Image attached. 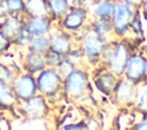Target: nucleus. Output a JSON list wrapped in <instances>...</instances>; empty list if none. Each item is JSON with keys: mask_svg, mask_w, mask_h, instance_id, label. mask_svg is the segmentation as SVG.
<instances>
[{"mask_svg": "<svg viewBox=\"0 0 147 130\" xmlns=\"http://www.w3.org/2000/svg\"><path fill=\"white\" fill-rule=\"evenodd\" d=\"M101 55L106 56L110 65V70L115 75H122L125 71L126 64L130 58L129 49L123 42H114L103 46Z\"/></svg>", "mask_w": 147, "mask_h": 130, "instance_id": "1", "label": "nucleus"}, {"mask_svg": "<svg viewBox=\"0 0 147 130\" xmlns=\"http://www.w3.org/2000/svg\"><path fill=\"white\" fill-rule=\"evenodd\" d=\"M133 15L134 13L132 6L122 1L115 3V9L111 16V24H113V31L115 32L116 35L121 36L126 33V31L130 27Z\"/></svg>", "mask_w": 147, "mask_h": 130, "instance_id": "2", "label": "nucleus"}, {"mask_svg": "<svg viewBox=\"0 0 147 130\" xmlns=\"http://www.w3.org/2000/svg\"><path fill=\"white\" fill-rule=\"evenodd\" d=\"M38 90L47 97H53L61 88V74L54 68H44L40 71L37 80Z\"/></svg>", "mask_w": 147, "mask_h": 130, "instance_id": "3", "label": "nucleus"}, {"mask_svg": "<svg viewBox=\"0 0 147 130\" xmlns=\"http://www.w3.org/2000/svg\"><path fill=\"white\" fill-rule=\"evenodd\" d=\"M10 88L16 96L17 99L21 100H28L36 96L38 88H37V82L33 78V74H22L15 79L11 80L9 83Z\"/></svg>", "mask_w": 147, "mask_h": 130, "instance_id": "4", "label": "nucleus"}, {"mask_svg": "<svg viewBox=\"0 0 147 130\" xmlns=\"http://www.w3.org/2000/svg\"><path fill=\"white\" fill-rule=\"evenodd\" d=\"M88 86V78L87 74L83 71H72L68 75H65L64 81V89L69 97L78 98L80 97Z\"/></svg>", "mask_w": 147, "mask_h": 130, "instance_id": "5", "label": "nucleus"}, {"mask_svg": "<svg viewBox=\"0 0 147 130\" xmlns=\"http://www.w3.org/2000/svg\"><path fill=\"white\" fill-rule=\"evenodd\" d=\"M105 46V38L100 36L93 30L85 34L83 40V50L86 57L91 62H98L99 57L101 56L102 49Z\"/></svg>", "mask_w": 147, "mask_h": 130, "instance_id": "6", "label": "nucleus"}, {"mask_svg": "<svg viewBox=\"0 0 147 130\" xmlns=\"http://www.w3.org/2000/svg\"><path fill=\"white\" fill-rule=\"evenodd\" d=\"M124 74L126 80L133 84L140 82L144 78H146V59L141 55L130 56Z\"/></svg>", "mask_w": 147, "mask_h": 130, "instance_id": "7", "label": "nucleus"}, {"mask_svg": "<svg viewBox=\"0 0 147 130\" xmlns=\"http://www.w3.org/2000/svg\"><path fill=\"white\" fill-rule=\"evenodd\" d=\"M23 24L16 15H10L0 23V34L9 42H15L23 31Z\"/></svg>", "mask_w": 147, "mask_h": 130, "instance_id": "8", "label": "nucleus"}, {"mask_svg": "<svg viewBox=\"0 0 147 130\" xmlns=\"http://www.w3.org/2000/svg\"><path fill=\"white\" fill-rule=\"evenodd\" d=\"M23 29L32 36L45 35L51 31V21L46 16H30L23 24Z\"/></svg>", "mask_w": 147, "mask_h": 130, "instance_id": "9", "label": "nucleus"}, {"mask_svg": "<svg viewBox=\"0 0 147 130\" xmlns=\"http://www.w3.org/2000/svg\"><path fill=\"white\" fill-rule=\"evenodd\" d=\"M87 18V11L80 7L71 8L67 11L63 18V27L67 31H78L84 26Z\"/></svg>", "mask_w": 147, "mask_h": 130, "instance_id": "10", "label": "nucleus"}, {"mask_svg": "<svg viewBox=\"0 0 147 130\" xmlns=\"http://www.w3.org/2000/svg\"><path fill=\"white\" fill-rule=\"evenodd\" d=\"M49 50L67 56L71 50V38L68 33H56L49 39Z\"/></svg>", "mask_w": 147, "mask_h": 130, "instance_id": "11", "label": "nucleus"}, {"mask_svg": "<svg viewBox=\"0 0 147 130\" xmlns=\"http://www.w3.org/2000/svg\"><path fill=\"white\" fill-rule=\"evenodd\" d=\"M113 92L115 95L116 100L119 101V103H122V104H126V103L133 100L134 97H136L133 83L130 82V81H127V80L126 81L121 80V81L116 82Z\"/></svg>", "mask_w": 147, "mask_h": 130, "instance_id": "12", "label": "nucleus"}, {"mask_svg": "<svg viewBox=\"0 0 147 130\" xmlns=\"http://www.w3.org/2000/svg\"><path fill=\"white\" fill-rule=\"evenodd\" d=\"M25 106H24V112L28 114V116L36 119V117H41L45 115L47 108L44 99L39 96H33L32 98L24 100Z\"/></svg>", "mask_w": 147, "mask_h": 130, "instance_id": "13", "label": "nucleus"}, {"mask_svg": "<svg viewBox=\"0 0 147 130\" xmlns=\"http://www.w3.org/2000/svg\"><path fill=\"white\" fill-rule=\"evenodd\" d=\"M46 67V63L44 59V56L41 54L37 52H29L24 59V68L30 73L34 74L40 71H42Z\"/></svg>", "mask_w": 147, "mask_h": 130, "instance_id": "14", "label": "nucleus"}, {"mask_svg": "<svg viewBox=\"0 0 147 130\" xmlns=\"http://www.w3.org/2000/svg\"><path fill=\"white\" fill-rule=\"evenodd\" d=\"M24 11L30 16L48 17L47 0H24Z\"/></svg>", "mask_w": 147, "mask_h": 130, "instance_id": "15", "label": "nucleus"}, {"mask_svg": "<svg viewBox=\"0 0 147 130\" xmlns=\"http://www.w3.org/2000/svg\"><path fill=\"white\" fill-rule=\"evenodd\" d=\"M17 103V98L14 95L10 84L0 80V107L13 108Z\"/></svg>", "mask_w": 147, "mask_h": 130, "instance_id": "16", "label": "nucleus"}, {"mask_svg": "<svg viewBox=\"0 0 147 130\" xmlns=\"http://www.w3.org/2000/svg\"><path fill=\"white\" fill-rule=\"evenodd\" d=\"M116 82H117V80H116L114 73H105L95 79L96 88L105 95H110L113 92Z\"/></svg>", "mask_w": 147, "mask_h": 130, "instance_id": "17", "label": "nucleus"}, {"mask_svg": "<svg viewBox=\"0 0 147 130\" xmlns=\"http://www.w3.org/2000/svg\"><path fill=\"white\" fill-rule=\"evenodd\" d=\"M47 7L52 17L60 18L69 10V2L68 0H47Z\"/></svg>", "mask_w": 147, "mask_h": 130, "instance_id": "18", "label": "nucleus"}, {"mask_svg": "<svg viewBox=\"0 0 147 130\" xmlns=\"http://www.w3.org/2000/svg\"><path fill=\"white\" fill-rule=\"evenodd\" d=\"M28 47L31 52H37V54L44 55L49 49V39L45 35L32 36L30 42L28 43Z\"/></svg>", "mask_w": 147, "mask_h": 130, "instance_id": "19", "label": "nucleus"}, {"mask_svg": "<svg viewBox=\"0 0 147 130\" xmlns=\"http://www.w3.org/2000/svg\"><path fill=\"white\" fill-rule=\"evenodd\" d=\"M93 31L96 32L100 36L105 38L108 33H110L113 31L111 18H99L93 24Z\"/></svg>", "mask_w": 147, "mask_h": 130, "instance_id": "20", "label": "nucleus"}, {"mask_svg": "<svg viewBox=\"0 0 147 130\" xmlns=\"http://www.w3.org/2000/svg\"><path fill=\"white\" fill-rule=\"evenodd\" d=\"M3 10L8 15H17L24 11V0H3Z\"/></svg>", "mask_w": 147, "mask_h": 130, "instance_id": "21", "label": "nucleus"}, {"mask_svg": "<svg viewBox=\"0 0 147 130\" xmlns=\"http://www.w3.org/2000/svg\"><path fill=\"white\" fill-rule=\"evenodd\" d=\"M115 9V3L111 1H102L95 9V15L99 18H111Z\"/></svg>", "mask_w": 147, "mask_h": 130, "instance_id": "22", "label": "nucleus"}, {"mask_svg": "<svg viewBox=\"0 0 147 130\" xmlns=\"http://www.w3.org/2000/svg\"><path fill=\"white\" fill-rule=\"evenodd\" d=\"M65 56H62L60 54H56L52 50H47L45 54H44V59H45V63L46 65H51L52 67H57L61 62L64 59Z\"/></svg>", "mask_w": 147, "mask_h": 130, "instance_id": "23", "label": "nucleus"}, {"mask_svg": "<svg viewBox=\"0 0 147 130\" xmlns=\"http://www.w3.org/2000/svg\"><path fill=\"white\" fill-rule=\"evenodd\" d=\"M59 67V70H60V74H63V75H68L70 72H72L74 71V63H72V60L70 59V58H65L64 57V59L61 62V64L57 66Z\"/></svg>", "mask_w": 147, "mask_h": 130, "instance_id": "24", "label": "nucleus"}, {"mask_svg": "<svg viewBox=\"0 0 147 130\" xmlns=\"http://www.w3.org/2000/svg\"><path fill=\"white\" fill-rule=\"evenodd\" d=\"M13 79H14V78H13L11 71H10L7 66L0 64V80L5 81V82H7V83H10Z\"/></svg>", "mask_w": 147, "mask_h": 130, "instance_id": "25", "label": "nucleus"}, {"mask_svg": "<svg viewBox=\"0 0 147 130\" xmlns=\"http://www.w3.org/2000/svg\"><path fill=\"white\" fill-rule=\"evenodd\" d=\"M138 106L141 107V108L147 109V84L142 88L141 95L139 96V104H138Z\"/></svg>", "mask_w": 147, "mask_h": 130, "instance_id": "26", "label": "nucleus"}, {"mask_svg": "<svg viewBox=\"0 0 147 130\" xmlns=\"http://www.w3.org/2000/svg\"><path fill=\"white\" fill-rule=\"evenodd\" d=\"M9 41L6 39V38H3L1 34H0V52H2V51H6L7 49H8V47H9Z\"/></svg>", "mask_w": 147, "mask_h": 130, "instance_id": "27", "label": "nucleus"}, {"mask_svg": "<svg viewBox=\"0 0 147 130\" xmlns=\"http://www.w3.org/2000/svg\"><path fill=\"white\" fill-rule=\"evenodd\" d=\"M63 129H86V127L85 125H82V123H76V124L65 125Z\"/></svg>", "mask_w": 147, "mask_h": 130, "instance_id": "28", "label": "nucleus"}, {"mask_svg": "<svg viewBox=\"0 0 147 130\" xmlns=\"http://www.w3.org/2000/svg\"><path fill=\"white\" fill-rule=\"evenodd\" d=\"M133 129H147V121L145 120V121H142V122L137 123V124L133 127Z\"/></svg>", "mask_w": 147, "mask_h": 130, "instance_id": "29", "label": "nucleus"}, {"mask_svg": "<svg viewBox=\"0 0 147 130\" xmlns=\"http://www.w3.org/2000/svg\"><path fill=\"white\" fill-rule=\"evenodd\" d=\"M121 1H122V2H125V3L130 5V6L139 5V3H141V2H142V0H121Z\"/></svg>", "mask_w": 147, "mask_h": 130, "instance_id": "30", "label": "nucleus"}, {"mask_svg": "<svg viewBox=\"0 0 147 130\" xmlns=\"http://www.w3.org/2000/svg\"><path fill=\"white\" fill-rule=\"evenodd\" d=\"M142 14L145 16V18L147 19V0H142Z\"/></svg>", "mask_w": 147, "mask_h": 130, "instance_id": "31", "label": "nucleus"}]
</instances>
